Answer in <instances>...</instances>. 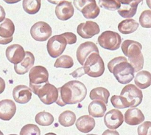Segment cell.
<instances>
[{
	"mask_svg": "<svg viewBox=\"0 0 151 135\" xmlns=\"http://www.w3.org/2000/svg\"><path fill=\"white\" fill-rule=\"evenodd\" d=\"M58 99L56 103L60 106L81 103L87 95L86 87L79 81H69L58 88Z\"/></svg>",
	"mask_w": 151,
	"mask_h": 135,
	"instance_id": "1",
	"label": "cell"
},
{
	"mask_svg": "<svg viewBox=\"0 0 151 135\" xmlns=\"http://www.w3.org/2000/svg\"><path fill=\"white\" fill-rule=\"evenodd\" d=\"M109 72L122 84H128L134 78L135 69L125 57H116L108 64Z\"/></svg>",
	"mask_w": 151,
	"mask_h": 135,
	"instance_id": "2",
	"label": "cell"
},
{
	"mask_svg": "<svg viewBox=\"0 0 151 135\" xmlns=\"http://www.w3.org/2000/svg\"><path fill=\"white\" fill-rule=\"evenodd\" d=\"M122 53L129 58V61L135 72H139L144 66V57L142 53V46L134 40H125L121 44Z\"/></svg>",
	"mask_w": 151,
	"mask_h": 135,
	"instance_id": "3",
	"label": "cell"
},
{
	"mask_svg": "<svg viewBox=\"0 0 151 135\" xmlns=\"http://www.w3.org/2000/svg\"><path fill=\"white\" fill-rule=\"evenodd\" d=\"M83 68L86 74L88 76L98 78L104 73L105 64L99 53H93L87 58Z\"/></svg>",
	"mask_w": 151,
	"mask_h": 135,
	"instance_id": "4",
	"label": "cell"
},
{
	"mask_svg": "<svg viewBox=\"0 0 151 135\" xmlns=\"http://www.w3.org/2000/svg\"><path fill=\"white\" fill-rule=\"evenodd\" d=\"M29 88L35 95L40 87L48 83L49 72L44 66H35L29 71Z\"/></svg>",
	"mask_w": 151,
	"mask_h": 135,
	"instance_id": "5",
	"label": "cell"
},
{
	"mask_svg": "<svg viewBox=\"0 0 151 135\" xmlns=\"http://www.w3.org/2000/svg\"><path fill=\"white\" fill-rule=\"evenodd\" d=\"M100 47L106 50L114 51L119 48L122 43V38L118 32L111 30L104 31L97 38Z\"/></svg>",
	"mask_w": 151,
	"mask_h": 135,
	"instance_id": "6",
	"label": "cell"
},
{
	"mask_svg": "<svg viewBox=\"0 0 151 135\" xmlns=\"http://www.w3.org/2000/svg\"><path fill=\"white\" fill-rule=\"evenodd\" d=\"M74 6L88 19H94L100 15V9L95 0H74Z\"/></svg>",
	"mask_w": 151,
	"mask_h": 135,
	"instance_id": "7",
	"label": "cell"
},
{
	"mask_svg": "<svg viewBox=\"0 0 151 135\" xmlns=\"http://www.w3.org/2000/svg\"><path fill=\"white\" fill-rule=\"evenodd\" d=\"M120 96L128 102L130 107L136 108L139 106L143 99L142 92L134 84H128L122 90Z\"/></svg>",
	"mask_w": 151,
	"mask_h": 135,
	"instance_id": "8",
	"label": "cell"
},
{
	"mask_svg": "<svg viewBox=\"0 0 151 135\" xmlns=\"http://www.w3.org/2000/svg\"><path fill=\"white\" fill-rule=\"evenodd\" d=\"M67 44V41L63 34L54 35L47 41V52L50 57L58 58L63 53Z\"/></svg>",
	"mask_w": 151,
	"mask_h": 135,
	"instance_id": "9",
	"label": "cell"
},
{
	"mask_svg": "<svg viewBox=\"0 0 151 135\" xmlns=\"http://www.w3.org/2000/svg\"><path fill=\"white\" fill-rule=\"evenodd\" d=\"M35 95L38 96L40 100L43 103L46 105H51L53 103L57 102L59 92L58 89L56 88L54 85L47 83L38 89Z\"/></svg>",
	"mask_w": 151,
	"mask_h": 135,
	"instance_id": "10",
	"label": "cell"
},
{
	"mask_svg": "<svg viewBox=\"0 0 151 135\" xmlns=\"http://www.w3.org/2000/svg\"><path fill=\"white\" fill-rule=\"evenodd\" d=\"M52 30L49 24L44 22H38L34 24L30 29L32 38L37 41H45L50 38Z\"/></svg>",
	"mask_w": 151,
	"mask_h": 135,
	"instance_id": "11",
	"label": "cell"
},
{
	"mask_svg": "<svg viewBox=\"0 0 151 135\" xmlns=\"http://www.w3.org/2000/svg\"><path fill=\"white\" fill-rule=\"evenodd\" d=\"M121 4V7L118 10V13L122 17L131 19L134 17L137 11L139 4L143 0H117Z\"/></svg>",
	"mask_w": 151,
	"mask_h": 135,
	"instance_id": "12",
	"label": "cell"
},
{
	"mask_svg": "<svg viewBox=\"0 0 151 135\" xmlns=\"http://www.w3.org/2000/svg\"><path fill=\"white\" fill-rule=\"evenodd\" d=\"M100 29L98 24L92 21H87L81 23L77 27V32L83 38H91L100 32Z\"/></svg>",
	"mask_w": 151,
	"mask_h": 135,
	"instance_id": "13",
	"label": "cell"
},
{
	"mask_svg": "<svg viewBox=\"0 0 151 135\" xmlns=\"http://www.w3.org/2000/svg\"><path fill=\"white\" fill-rule=\"evenodd\" d=\"M93 53H99L98 48L94 42L86 41V42L82 43L78 47L76 52V57L80 64H85L87 58Z\"/></svg>",
	"mask_w": 151,
	"mask_h": 135,
	"instance_id": "14",
	"label": "cell"
},
{
	"mask_svg": "<svg viewBox=\"0 0 151 135\" xmlns=\"http://www.w3.org/2000/svg\"><path fill=\"white\" fill-rule=\"evenodd\" d=\"M124 122V116L118 109H112L104 116V123L106 127L115 130L120 127Z\"/></svg>",
	"mask_w": 151,
	"mask_h": 135,
	"instance_id": "15",
	"label": "cell"
},
{
	"mask_svg": "<svg viewBox=\"0 0 151 135\" xmlns=\"http://www.w3.org/2000/svg\"><path fill=\"white\" fill-rule=\"evenodd\" d=\"M15 25L10 19L6 18L0 25V44H7L13 39Z\"/></svg>",
	"mask_w": 151,
	"mask_h": 135,
	"instance_id": "16",
	"label": "cell"
},
{
	"mask_svg": "<svg viewBox=\"0 0 151 135\" xmlns=\"http://www.w3.org/2000/svg\"><path fill=\"white\" fill-rule=\"evenodd\" d=\"M6 58L10 63L13 64H18L24 59L26 56V52L23 47L17 44L9 46L5 51Z\"/></svg>",
	"mask_w": 151,
	"mask_h": 135,
	"instance_id": "17",
	"label": "cell"
},
{
	"mask_svg": "<svg viewBox=\"0 0 151 135\" xmlns=\"http://www.w3.org/2000/svg\"><path fill=\"white\" fill-rule=\"evenodd\" d=\"M75 9L70 1H63L55 7V15L60 21H67L73 16Z\"/></svg>",
	"mask_w": 151,
	"mask_h": 135,
	"instance_id": "18",
	"label": "cell"
},
{
	"mask_svg": "<svg viewBox=\"0 0 151 135\" xmlns=\"http://www.w3.org/2000/svg\"><path fill=\"white\" fill-rule=\"evenodd\" d=\"M13 97L18 103L25 104L32 98V90L25 85H18L13 89Z\"/></svg>",
	"mask_w": 151,
	"mask_h": 135,
	"instance_id": "19",
	"label": "cell"
},
{
	"mask_svg": "<svg viewBox=\"0 0 151 135\" xmlns=\"http://www.w3.org/2000/svg\"><path fill=\"white\" fill-rule=\"evenodd\" d=\"M16 112V106L14 102L9 99L0 101V119L4 121H10Z\"/></svg>",
	"mask_w": 151,
	"mask_h": 135,
	"instance_id": "20",
	"label": "cell"
},
{
	"mask_svg": "<svg viewBox=\"0 0 151 135\" xmlns=\"http://www.w3.org/2000/svg\"><path fill=\"white\" fill-rule=\"evenodd\" d=\"M145 121V115L140 109L131 108L125 113V122L130 126H137Z\"/></svg>",
	"mask_w": 151,
	"mask_h": 135,
	"instance_id": "21",
	"label": "cell"
},
{
	"mask_svg": "<svg viewBox=\"0 0 151 135\" xmlns=\"http://www.w3.org/2000/svg\"><path fill=\"white\" fill-rule=\"evenodd\" d=\"M35 63V57L33 54L29 51L26 52V56L21 63L14 64V70L19 75H24L29 72Z\"/></svg>",
	"mask_w": 151,
	"mask_h": 135,
	"instance_id": "22",
	"label": "cell"
},
{
	"mask_svg": "<svg viewBox=\"0 0 151 135\" xmlns=\"http://www.w3.org/2000/svg\"><path fill=\"white\" fill-rule=\"evenodd\" d=\"M77 129L82 133H89L95 127V121L89 115H83L75 123Z\"/></svg>",
	"mask_w": 151,
	"mask_h": 135,
	"instance_id": "23",
	"label": "cell"
},
{
	"mask_svg": "<svg viewBox=\"0 0 151 135\" xmlns=\"http://www.w3.org/2000/svg\"><path fill=\"white\" fill-rule=\"evenodd\" d=\"M106 109V104L101 100H93L89 103L88 107L89 115L97 118L105 116Z\"/></svg>",
	"mask_w": 151,
	"mask_h": 135,
	"instance_id": "24",
	"label": "cell"
},
{
	"mask_svg": "<svg viewBox=\"0 0 151 135\" xmlns=\"http://www.w3.org/2000/svg\"><path fill=\"white\" fill-rule=\"evenodd\" d=\"M134 82L136 85L142 90L148 88L151 85V73L146 70L139 72L136 75Z\"/></svg>",
	"mask_w": 151,
	"mask_h": 135,
	"instance_id": "25",
	"label": "cell"
},
{
	"mask_svg": "<svg viewBox=\"0 0 151 135\" xmlns=\"http://www.w3.org/2000/svg\"><path fill=\"white\" fill-rule=\"evenodd\" d=\"M139 24L134 19H128L123 20L118 25V30L122 34H131L138 29Z\"/></svg>",
	"mask_w": 151,
	"mask_h": 135,
	"instance_id": "26",
	"label": "cell"
},
{
	"mask_svg": "<svg viewBox=\"0 0 151 135\" xmlns=\"http://www.w3.org/2000/svg\"><path fill=\"white\" fill-rule=\"evenodd\" d=\"M110 92L104 87H97L93 89L89 95L90 98L92 100H101L107 105Z\"/></svg>",
	"mask_w": 151,
	"mask_h": 135,
	"instance_id": "27",
	"label": "cell"
},
{
	"mask_svg": "<svg viewBox=\"0 0 151 135\" xmlns=\"http://www.w3.org/2000/svg\"><path fill=\"white\" fill-rule=\"evenodd\" d=\"M75 121H76V115L72 111L66 110L59 115L58 122L62 126L70 127L75 124Z\"/></svg>",
	"mask_w": 151,
	"mask_h": 135,
	"instance_id": "28",
	"label": "cell"
},
{
	"mask_svg": "<svg viewBox=\"0 0 151 135\" xmlns=\"http://www.w3.org/2000/svg\"><path fill=\"white\" fill-rule=\"evenodd\" d=\"M41 0H23L22 7L24 10L29 15H34L41 9Z\"/></svg>",
	"mask_w": 151,
	"mask_h": 135,
	"instance_id": "29",
	"label": "cell"
},
{
	"mask_svg": "<svg viewBox=\"0 0 151 135\" xmlns=\"http://www.w3.org/2000/svg\"><path fill=\"white\" fill-rule=\"evenodd\" d=\"M35 121L38 125L42 126H49L54 122V117L47 112H41L35 115Z\"/></svg>",
	"mask_w": 151,
	"mask_h": 135,
	"instance_id": "30",
	"label": "cell"
},
{
	"mask_svg": "<svg viewBox=\"0 0 151 135\" xmlns=\"http://www.w3.org/2000/svg\"><path fill=\"white\" fill-rule=\"evenodd\" d=\"M74 66V61L71 56L68 55H63L60 56L54 64V67L55 68H64L69 69Z\"/></svg>",
	"mask_w": 151,
	"mask_h": 135,
	"instance_id": "31",
	"label": "cell"
},
{
	"mask_svg": "<svg viewBox=\"0 0 151 135\" xmlns=\"http://www.w3.org/2000/svg\"><path fill=\"white\" fill-rule=\"evenodd\" d=\"M100 7L109 10H116L121 7V4L117 0H99Z\"/></svg>",
	"mask_w": 151,
	"mask_h": 135,
	"instance_id": "32",
	"label": "cell"
},
{
	"mask_svg": "<svg viewBox=\"0 0 151 135\" xmlns=\"http://www.w3.org/2000/svg\"><path fill=\"white\" fill-rule=\"evenodd\" d=\"M111 102L114 107L116 109H126V108H130L128 102L126 101L125 98L122 96L113 95L111 98Z\"/></svg>",
	"mask_w": 151,
	"mask_h": 135,
	"instance_id": "33",
	"label": "cell"
},
{
	"mask_svg": "<svg viewBox=\"0 0 151 135\" xmlns=\"http://www.w3.org/2000/svg\"><path fill=\"white\" fill-rule=\"evenodd\" d=\"M20 135H41V130L35 124H27L21 129Z\"/></svg>",
	"mask_w": 151,
	"mask_h": 135,
	"instance_id": "34",
	"label": "cell"
},
{
	"mask_svg": "<svg viewBox=\"0 0 151 135\" xmlns=\"http://www.w3.org/2000/svg\"><path fill=\"white\" fill-rule=\"evenodd\" d=\"M139 23L144 28H151V10H144L139 16Z\"/></svg>",
	"mask_w": 151,
	"mask_h": 135,
	"instance_id": "35",
	"label": "cell"
},
{
	"mask_svg": "<svg viewBox=\"0 0 151 135\" xmlns=\"http://www.w3.org/2000/svg\"><path fill=\"white\" fill-rule=\"evenodd\" d=\"M139 135H151V122L145 121L138 127Z\"/></svg>",
	"mask_w": 151,
	"mask_h": 135,
	"instance_id": "36",
	"label": "cell"
},
{
	"mask_svg": "<svg viewBox=\"0 0 151 135\" xmlns=\"http://www.w3.org/2000/svg\"><path fill=\"white\" fill-rule=\"evenodd\" d=\"M63 35L66 38L68 44L71 45V44H74L77 42V36L75 35V34L72 33V32H64V33H63Z\"/></svg>",
	"mask_w": 151,
	"mask_h": 135,
	"instance_id": "37",
	"label": "cell"
},
{
	"mask_svg": "<svg viewBox=\"0 0 151 135\" xmlns=\"http://www.w3.org/2000/svg\"><path fill=\"white\" fill-rule=\"evenodd\" d=\"M85 70H84L83 67L78 68V69H76L75 71H74L73 72L70 74V75H72L74 78H79V77H81L82 75H83L85 74Z\"/></svg>",
	"mask_w": 151,
	"mask_h": 135,
	"instance_id": "38",
	"label": "cell"
},
{
	"mask_svg": "<svg viewBox=\"0 0 151 135\" xmlns=\"http://www.w3.org/2000/svg\"><path fill=\"white\" fill-rule=\"evenodd\" d=\"M102 135H119V134L116 131H114V130L108 129L106 130Z\"/></svg>",
	"mask_w": 151,
	"mask_h": 135,
	"instance_id": "39",
	"label": "cell"
},
{
	"mask_svg": "<svg viewBox=\"0 0 151 135\" xmlns=\"http://www.w3.org/2000/svg\"><path fill=\"white\" fill-rule=\"evenodd\" d=\"M63 1H65V0H47L48 2L51 3V4H58L59 3H60Z\"/></svg>",
	"mask_w": 151,
	"mask_h": 135,
	"instance_id": "40",
	"label": "cell"
},
{
	"mask_svg": "<svg viewBox=\"0 0 151 135\" xmlns=\"http://www.w3.org/2000/svg\"><path fill=\"white\" fill-rule=\"evenodd\" d=\"M4 1H5L7 4H16V3L19 2L21 0H3Z\"/></svg>",
	"mask_w": 151,
	"mask_h": 135,
	"instance_id": "41",
	"label": "cell"
},
{
	"mask_svg": "<svg viewBox=\"0 0 151 135\" xmlns=\"http://www.w3.org/2000/svg\"><path fill=\"white\" fill-rule=\"evenodd\" d=\"M146 2H147V4L149 7V8L151 9V0H146Z\"/></svg>",
	"mask_w": 151,
	"mask_h": 135,
	"instance_id": "42",
	"label": "cell"
},
{
	"mask_svg": "<svg viewBox=\"0 0 151 135\" xmlns=\"http://www.w3.org/2000/svg\"><path fill=\"white\" fill-rule=\"evenodd\" d=\"M45 135H57V134H55V133H52V132H50V133H47V134H46Z\"/></svg>",
	"mask_w": 151,
	"mask_h": 135,
	"instance_id": "43",
	"label": "cell"
},
{
	"mask_svg": "<svg viewBox=\"0 0 151 135\" xmlns=\"http://www.w3.org/2000/svg\"><path fill=\"white\" fill-rule=\"evenodd\" d=\"M87 135H97V134H87Z\"/></svg>",
	"mask_w": 151,
	"mask_h": 135,
	"instance_id": "44",
	"label": "cell"
},
{
	"mask_svg": "<svg viewBox=\"0 0 151 135\" xmlns=\"http://www.w3.org/2000/svg\"><path fill=\"white\" fill-rule=\"evenodd\" d=\"M9 135H18V134H9Z\"/></svg>",
	"mask_w": 151,
	"mask_h": 135,
	"instance_id": "45",
	"label": "cell"
}]
</instances>
